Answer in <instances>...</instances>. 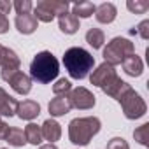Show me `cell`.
<instances>
[{
  "instance_id": "obj_18",
  "label": "cell",
  "mask_w": 149,
  "mask_h": 149,
  "mask_svg": "<svg viewBox=\"0 0 149 149\" xmlns=\"http://www.w3.org/2000/svg\"><path fill=\"white\" fill-rule=\"evenodd\" d=\"M47 111L53 118H60V116H65L72 111L70 107V102H68V97H54L49 105H47Z\"/></svg>"
},
{
  "instance_id": "obj_27",
  "label": "cell",
  "mask_w": 149,
  "mask_h": 149,
  "mask_svg": "<svg viewBox=\"0 0 149 149\" xmlns=\"http://www.w3.org/2000/svg\"><path fill=\"white\" fill-rule=\"evenodd\" d=\"M13 7L16 9L18 16H23V14H30L32 13L33 4H32V0H16V2L13 4Z\"/></svg>"
},
{
  "instance_id": "obj_34",
  "label": "cell",
  "mask_w": 149,
  "mask_h": 149,
  "mask_svg": "<svg viewBox=\"0 0 149 149\" xmlns=\"http://www.w3.org/2000/svg\"><path fill=\"white\" fill-rule=\"evenodd\" d=\"M2 49H4V46H2V44H0V53H2Z\"/></svg>"
},
{
  "instance_id": "obj_35",
  "label": "cell",
  "mask_w": 149,
  "mask_h": 149,
  "mask_svg": "<svg viewBox=\"0 0 149 149\" xmlns=\"http://www.w3.org/2000/svg\"><path fill=\"white\" fill-rule=\"evenodd\" d=\"M0 149H6V147H0Z\"/></svg>"
},
{
  "instance_id": "obj_15",
  "label": "cell",
  "mask_w": 149,
  "mask_h": 149,
  "mask_svg": "<svg viewBox=\"0 0 149 149\" xmlns=\"http://www.w3.org/2000/svg\"><path fill=\"white\" fill-rule=\"evenodd\" d=\"M40 132H42V139L47 140L49 144H54L61 137V126H60V123L56 119H51V118L42 123Z\"/></svg>"
},
{
  "instance_id": "obj_24",
  "label": "cell",
  "mask_w": 149,
  "mask_h": 149,
  "mask_svg": "<svg viewBox=\"0 0 149 149\" xmlns=\"http://www.w3.org/2000/svg\"><path fill=\"white\" fill-rule=\"evenodd\" d=\"M72 91V83L65 77L58 79L56 84H53V93L56 97H68V93Z\"/></svg>"
},
{
  "instance_id": "obj_13",
  "label": "cell",
  "mask_w": 149,
  "mask_h": 149,
  "mask_svg": "<svg viewBox=\"0 0 149 149\" xmlns=\"http://www.w3.org/2000/svg\"><path fill=\"white\" fill-rule=\"evenodd\" d=\"M16 114H18L21 119H25V121H32V119H35V118L40 114V105H39L35 100H23V102H18Z\"/></svg>"
},
{
  "instance_id": "obj_23",
  "label": "cell",
  "mask_w": 149,
  "mask_h": 149,
  "mask_svg": "<svg viewBox=\"0 0 149 149\" xmlns=\"http://www.w3.org/2000/svg\"><path fill=\"white\" fill-rule=\"evenodd\" d=\"M6 142H9V144L14 146V147H23V146L26 144L25 132H23L21 128H16V126L9 128V132H7V135H6Z\"/></svg>"
},
{
  "instance_id": "obj_21",
  "label": "cell",
  "mask_w": 149,
  "mask_h": 149,
  "mask_svg": "<svg viewBox=\"0 0 149 149\" xmlns=\"http://www.w3.org/2000/svg\"><path fill=\"white\" fill-rule=\"evenodd\" d=\"M25 139L28 144L32 146H40L42 144V132H40V126L35 125V123H28L26 128H25Z\"/></svg>"
},
{
  "instance_id": "obj_14",
  "label": "cell",
  "mask_w": 149,
  "mask_h": 149,
  "mask_svg": "<svg viewBox=\"0 0 149 149\" xmlns=\"http://www.w3.org/2000/svg\"><path fill=\"white\" fill-rule=\"evenodd\" d=\"M116 16H118V9H116V6L111 4V2H104V4L97 6V9H95V18H97V21L102 23V25L112 23V21L116 19Z\"/></svg>"
},
{
  "instance_id": "obj_33",
  "label": "cell",
  "mask_w": 149,
  "mask_h": 149,
  "mask_svg": "<svg viewBox=\"0 0 149 149\" xmlns=\"http://www.w3.org/2000/svg\"><path fill=\"white\" fill-rule=\"evenodd\" d=\"M39 149H58L54 144H44V146H40Z\"/></svg>"
},
{
  "instance_id": "obj_36",
  "label": "cell",
  "mask_w": 149,
  "mask_h": 149,
  "mask_svg": "<svg viewBox=\"0 0 149 149\" xmlns=\"http://www.w3.org/2000/svg\"><path fill=\"white\" fill-rule=\"evenodd\" d=\"M0 16H4V14H0Z\"/></svg>"
},
{
  "instance_id": "obj_6",
  "label": "cell",
  "mask_w": 149,
  "mask_h": 149,
  "mask_svg": "<svg viewBox=\"0 0 149 149\" xmlns=\"http://www.w3.org/2000/svg\"><path fill=\"white\" fill-rule=\"evenodd\" d=\"M118 102H119V105H121L123 114H125L126 119H140L147 112V105H146L144 98L133 88L128 90Z\"/></svg>"
},
{
  "instance_id": "obj_26",
  "label": "cell",
  "mask_w": 149,
  "mask_h": 149,
  "mask_svg": "<svg viewBox=\"0 0 149 149\" xmlns=\"http://www.w3.org/2000/svg\"><path fill=\"white\" fill-rule=\"evenodd\" d=\"M126 7H128V11H132L133 14H144L147 9H149V4L146 2V0H128L126 2Z\"/></svg>"
},
{
  "instance_id": "obj_9",
  "label": "cell",
  "mask_w": 149,
  "mask_h": 149,
  "mask_svg": "<svg viewBox=\"0 0 149 149\" xmlns=\"http://www.w3.org/2000/svg\"><path fill=\"white\" fill-rule=\"evenodd\" d=\"M114 77H118V74H116V68L112 67V65H109V63H102V65H98L95 70H91L90 72V83L93 84V86H97V88H104L105 84H109Z\"/></svg>"
},
{
  "instance_id": "obj_11",
  "label": "cell",
  "mask_w": 149,
  "mask_h": 149,
  "mask_svg": "<svg viewBox=\"0 0 149 149\" xmlns=\"http://www.w3.org/2000/svg\"><path fill=\"white\" fill-rule=\"evenodd\" d=\"M9 84H11V88L18 95H28L32 91V79H30V76L23 74L21 70H18L14 76L9 79Z\"/></svg>"
},
{
  "instance_id": "obj_1",
  "label": "cell",
  "mask_w": 149,
  "mask_h": 149,
  "mask_svg": "<svg viewBox=\"0 0 149 149\" xmlns=\"http://www.w3.org/2000/svg\"><path fill=\"white\" fill-rule=\"evenodd\" d=\"M63 67L72 79H84L95 67V56L84 47H68L63 53Z\"/></svg>"
},
{
  "instance_id": "obj_17",
  "label": "cell",
  "mask_w": 149,
  "mask_h": 149,
  "mask_svg": "<svg viewBox=\"0 0 149 149\" xmlns=\"http://www.w3.org/2000/svg\"><path fill=\"white\" fill-rule=\"evenodd\" d=\"M18 109V100L13 98L4 88H0V116L13 118Z\"/></svg>"
},
{
  "instance_id": "obj_31",
  "label": "cell",
  "mask_w": 149,
  "mask_h": 149,
  "mask_svg": "<svg viewBox=\"0 0 149 149\" xmlns=\"http://www.w3.org/2000/svg\"><path fill=\"white\" fill-rule=\"evenodd\" d=\"M9 32V19L7 16H0V33H7Z\"/></svg>"
},
{
  "instance_id": "obj_29",
  "label": "cell",
  "mask_w": 149,
  "mask_h": 149,
  "mask_svg": "<svg viewBox=\"0 0 149 149\" xmlns=\"http://www.w3.org/2000/svg\"><path fill=\"white\" fill-rule=\"evenodd\" d=\"M137 33H139L144 40L149 39V19H144V21L139 23V26H137Z\"/></svg>"
},
{
  "instance_id": "obj_4",
  "label": "cell",
  "mask_w": 149,
  "mask_h": 149,
  "mask_svg": "<svg viewBox=\"0 0 149 149\" xmlns=\"http://www.w3.org/2000/svg\"><path fill=\"white\" fill-rule=\"evenodd\" d=\"M135 53V46L130 39L126 37H114L105 47H104V61L116 67V65H121L123 60L130 54Z\"/></svg>"
},
{
  "instance_id": "obj_2",
  "label": "cell",
  "mask_w": 149,
  "mask_h": 149,
  "mask_svg": "<svg viewBox=\"0 0 149 149\" xmlns=\"http://www.w3.org/2000/svg\"><path fill=\"white\" fill-rule=\"evenodd\" d=\"M60 74V61L51 51H40L30 63V79L39 84H49Z\"/></svg>"
},
{
  "instance_id": "obj_3",
  "label": "cell",
  "mask_w": 149,
  "mask_h": 149,
  "mask_svg": "<svg viewBox=\"0 0 149 149\" xmlns=\"http://www.w3.org/2000/svg\"><path fill=\"white\" fill-rule=\"evenodd\" d=\"M102 121L97 116L76 118L68 123V139L74 146H88L91 139L100 132Z\"/></svg>"
},
{
  "instance_id": "obj_8",
  "label": "cell",
  "mask_w": 149,
  "mask_h": 149,
  "mask_svg": "<svg viewBox=\"0 0 149 149\" xmlns=\"http://www.w3.org/2000/svg\"><path fill=\"white\" fill-rule=\"evenodd\" d=\"M19 65H21V60L16 54V51L11 47H4L2 53H0V67H2L0 76H2V79L9 83V79L19 70Z\"/></svg>"
},
{
  "instance_id": "obj_32",
  "label": "cell",
  "mask_w": 149,
  "mask_h": 149,
  "mask_svg": "<svg viewBox=\"0 0 149 149\" xmlns=\"http://www.w3.org/2000/svg\"><path fill=\"white\" fill-rule=\"evenodd\" d=\"M7 132H9V125H7L6 121H2V119H0V140H6V135H7Z\"/></svg>"
},
{
  "instance_id": "obj_28",
  "label": "cell",
  "mask_w": 149,
  "mask_h": 149,
  "mask_svg": "<svg viewBox=\"0 0 149 149\" xmlns=\"http://www.w3.org/2000/svg\"><path fill=\"white\" fill-rule=\"evenodd\" d=\"M107 149H130V146L123 137H112L107 144Z\"/></svg>"
},
{
  "instance_id": "obj_20",
  "label": "cell",
  "mask_w": 149,
  "mask_h": 149,
  "mask_svg": "<svg viewBox=\"0 0 149 149\" xmlns=\"http://www.w3.org/2000/svg\"><path fill=\"white\" fill-rule=\"evenodd\" d=\"M95 9L97 6L93 2H88V0H83V2H76L72 4V14L76 16L77 19H84V18H90L95 14Z\"/></svg>"
},
{
  "instance_id": "obj_19",
  "label": "cell",
  "mask_w": 149,
  "mask_h": 149,
  "mask_svg": "<svg viewBox=\"0 0 149 149\" xmlns=\"http://www.w3.org/2000/svg\"><path fill=\"white\" fill-rule=\"evenodd\" d=\"M58 26H60V30H61L63 33L74 35V33L81 28V23H79V19L74 16L72 13H65V14L58 16Z\"/></svg>"
},
{
  "instance_id": "obj_10",
  "label": "cell",
  "mask_w": 149,
  "mask_h": 149,
  "mask_svg": "<svg viewBox=\"0 0 149 149\" xmlns=\"http://www.w3.org/2000/svg\"><path fill=\"white\" fill-rule=\"evenodd\" d=\"M128 90H132V86L126 83V81H123L121 77H114L109 84H105L104 88H102V91L107 95V97H111V98H114L116 102L128 91Z\"/></svg>"
},
{
  "instance_id": "obj_12",
  "label": "cell",
  "mask_w": 149,
  "mask_h": 149,
  "mask_svg": "<svg viewBox=\"0 0 149 149\" xmlns=\"http://www.w3.org/2000/svg\"><path fill=\"white\" fill-rule=\"evenodd\" d=\"M121 65H123L125 74H126V76H130V77H140L142 72H144V61L135 53L130 54V56H126Z\"/></svg>"
},
{
  "instance_id": "obj_22",
  "label": "cell",
  "mask_w": 149,
  "mask_h": 149,
  "mask_svg": "<svg viewBox=\"0 0 149 149\" xmlns=\"http://www.w3.org/2000/svg\"><path fill=\"white\" fill-rule=\"evenodd\" d=\"M86 42L93 47V49H100L105 42V33L100 28H90L86 32Z\"/></svg>"
},
{
  "instance_id": "obj_7",
  "label": "cell",
  "mask_w": 149,
  "mask_h": 149,
  "mask_svg": "<svg viewBox=\"0 0 149 149\" xmlns=\"http://www.w3.org/2000/svg\"><path fill=\"white\" fill-rule=\"evenodd\" d=\"M68 102L72 109H79V111H88L93 109L97 104L95 95L84 88V86H77V88H72V91L68 93Z\"/></svg>"
},
{
  "instance_id": "obj_25",
  "label": "cell",
  "mask_w": 149,
  "mask_h": 149,
  "mask_svg": "<svg viewBox=\"0 0 149 149\" xmlns=\"http://www.w3.org/2000/svg\"><path fill=\"white\" fill-rule=\"evenodd\" d=\"M147 133H149V123H144V125H140V126L133 132V139H135L140 146H149V137H147Z\"/></svg>"
},
{
  "instance_id": "obj_16",
  "label": "cell",
  "mask_w": 149,
  "mask_h": 149,
  "mask_svg": "<svg viewBox=\"0 0 149 149\" xmlns=\"http://www.w3.org/2000/svg\"><path fill=\"white\" fill-rule=\"evenodd\" d=\"M14 25H16L18 32H19V33H23V35H30V33H33V32L39 28V21L35 19V16H33V14L16 16Z\"/></svg>"
},
{
  "instance_id": "obj_5",
  "label": "cell",
  "mask_w": 149,
  "mask_h": 149,
  "mask_svg": "<svg viewBox=\"0 0 149 149\" xmlns=\"http://www.w3.org/2000/svg\"><path fill=\"white\" fill-rule=\"evenodd\" d=\"M70 4L65 0H40L33 7V16L37 21L42 23H51L56 16H61L68 13Z\"/></svg>"
},
{
  "instance_id": "obj_30",
  "label": "cell",
  "mask_w": 149,
  "mask_h": 149,
  "mask_svg": "<svg viewBox=\"0 0 149 149\" xmlns=\"http://www.w3.org/2000/svg\"><path fill=\"white\" fill-rule=\"evenodd\" d=\"M11 9H13V4L11 2H7V0H0V14H9L11 13Z\"/></svg>"
}]
</instances>
